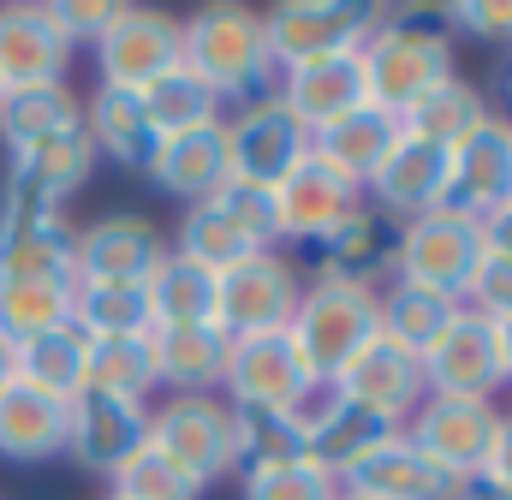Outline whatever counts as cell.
<instances>
[{
  "label": "cell",
  "instance_id": "obj_8",
  "mask_svg": "<svg viewBox=\"0 0 512 500\" xmlns=\"http://www.w3.org/2000/svg\"><path fill=\"white\" fill-rule=\"evenodd\" d=\"M483 250L489 245H483V227H477V221H459V215L435 209V215H417V221L399 227L393 274H399L405 286H423V292H441V298L465 304Z\"/></svg>",
  "mask_w": 512,
  "mask_h": 500
},
{
  "label": "cell",
  "instance_id": "obj_39",
  "mask_svg": "<svg viewBox=\"0 0 512 500\" xmlns=\"http://www.w3.org/2000/svg\"><path fill=\"white\" fill-rule=\"evenodd\" d=\"M72 328H78L84 340L149 334V304H143V286H72Z\"/></svg>",
  "mask_w": 512,
  "mask_h": 500
},
{
  "label": "cell",
  "instance_id": "obj_38",
  "mask_svg": "<svg viewBox=\"0 0 512 500\" xmlns=\"http://www.w3.org/2000/svg\"><path fill=\"white\" fill-rule=\"evenodd\" d=\"M90 387L102 393H120V399H149L161 387L155 370V346L149 334H120V340H90Z\"/></svg>",
  "mask_w": 512,
  "mask_h": 500
},
{
  "label": "cell",
  "instance_id": "obj_49",
  "mask_svg": "<svg viewBox=\"0 0 512 500\" xmlns=\"http://www.w3.org/2000/svg\"><path fill=\"white\" fill-rule=\"evenodd\" d=\"M489 334H495V358H501V381H512V316H495V322H489Z\"/></svg>",
  "mask_w": 512,
  "mask_h": 500
},
{
  "label": "cell",
  "instance_id": "obj_13",
  "mask_svg": "<svg viewBox=\"0 0 512 500\" xmlns=\"http://www.w3.org/2000/svg\"><path fill=\"white\" fill-rule=\"evenodd\" d=\"M310 381L316 375L304 370V358H298V346L286 334H256V340L227 346L221 387H227L233 411H292Z\"/></svg>",
  "mask_w": 512,
  "mask_h": 500
},
{
  "label": "cell",
  "instance_id": "obj_12",
  "mask_svg": "<svg viewBox=\"0 0 512 500\" xmlns=\"http://www.w3.org/2000/svg\"><path fill=\"white\" fill-rule=\"evenodd\" d=\"M501 203H512V125L489 114L459 149H447V191H441V209L483 227Z\"/></svg>",
  "mask_w": 512,
  "mask_h": 500
},
{
  "label": "cell",
  "instance_id": "obj_1",
  "mask_svg": "<svg viewBox=\"0 0 512 500\" xmlns=\"http://www.w3.org/2000/svg\"><path fill=\"white\" fill-rule=\"evenodd\" d=\"M179 60L221 96V102H262L274 96V54H268V36H262V12L251 6H203L179 24Z\"/></svg>",
  "mask_w": 512,
  "mask_h": 500
},
{
  "label": "cell",
  "instance_id": "obj_32",
  "mask_svg": "<svg viewBox=\"0 0 512 500\" xmlns=\"http://www.w3.org/2000/svg\"><path fill=\"white\" fill-rule=\"evenodd\" d=\"M376 304H382V340H393L411 358H423L459 322V310H465V304H453L441 292H423V286H405V280H393L387 292H376Z\"/></svg>",
  "mask_w": 512,
  "mask_h": 500
},
{
  "label": "cell",
  "instance_id": "obj_47",
  "mask_svg": "<svg viewBox=\"0 0 512 500\" xmlns=\"http://www.w3.org/2000/svg\"><path fill=\"white\" fill-rule=\"evenodd\" d=\"M453 500H512V489H507V483H495L489 471H471V477H459Z\"/></svg>",
  "mask_w": 512,
  "mask_h": 500
},
{
  "label": "cell",
  "instance_id": "obj_2",
  "mask_svg": "<svg viewBox=\"0 0 512 500\" xmlns=\"http://www.w3.org/2000/svg\"><path fill=\"white\" fill-rule=\"evenodd\" d=\"M376 334H382L376 286H340V280L304 286L298 292V310L286 322V340L298 346L304 370L316 375V381H334Z\"/></svg>",
  "mask_w": 512,
  "mask_h": 500
},
{
  "label": "cell",
  "instance_id": "obj_24",
  "mask_svg": "<svg viewBox=\"0 0 512 500\" xmlns=\"http://www.w3.org/2000/svg\"><path fill=\"white\" fill-rule=\"evenodd\" d=\"M274 96L304 131H322L340 114H352L364 102V72L358 54H334V60H310V66H286L274 78Z\"/></svg>",
  "mask_w": 512,
  "mask_h": 500
},
{
  "label": "cell",
  "instance_id": "obj_16",
  "mask_svg": "<svg viewBox=\"0 0 512 500\" xmlns=\"http://www.w3.org/2000/svg\"><path fill=\"white\" fill-rule=\"evenodd\" d=\"M268 197H274V227H280V239H292V245H316L322 233H334V227L364 203V191H358L346 173H334L328 161H316V155H304Z\"/></svg>",
  "mask_w": 512,
  "mask_h": 500
},
{
  "label": "cell",
  "instance_id": "obj_31",
  "mask_svg": "<svg viewBox=\"0 0 512 500\" xmlns=\"http://www.w3.org/2000/svg\"><path fill=\"white\" fill-rule=\"evenodd\" d=\"M90 173H96V143H90L84 125H72L60 137H42V143H30V149L12 155V179L30 185V191H42V197H60V203H72Z\"/></svg>",
  "mask_w": 512,
  "mask_h": 500
},
{
  "label": "cell",
  "instance_id": "obj_48",
  "mask_svg": "<svg viewBox=\"0 0 512 500\" xmlns=\"http://www.w3.org/2000/svg\"><path fill=\"white\" fill-rule=\"evenodd\" d=\"M483 245H489V250H507V256H512V203H501V209L483 221Z\"/></svg>",
  "mask_w": 512,
  "mask_h": 500
},
{
  "label": "cell",
  "instance_id": "obj_45",
  "mask_svg": "<svg viewBox=\"0 0 512 500\" xmlns=\"http://www.w3.org/2000/svg\"><path fill=\"white\" fill-rule=\"evenodd\" d=\"M453 30H471L477 42H512V0H459L447 6Z\"/></svg>",
  "mask_w": 512,
  "mask_h": 500
},
{
  "label": "cell",
  "instance_id": "obj_18",
  "mask_svg": "<svg viewBox=\"0 0 512 500\" xmlns=\"http://www.w3.org/2000/svg\"><path fill=\"white\" fill-rule=\"evenodd\" d=\"M161 239L143 215H102L72 239V286H143Z\"/></svg>",
  "mask_w": 512,
  "mask_h": 500
},
{
  "label": "cell",
  "instance_id": "obj_51",
  "mask_svg": "<svg viewBox=\"0 0 512 500\" xmlns=\"http://www.w3.org/2000/svg\"><path fill=\"white\" fill-rule=\"evenodd\" d=\"M501 96H507V108H512V54H507V66H501Z\"/></svg>",
  "mask_w": 512,
  "mask_h": 500
},
{
  "label": "cell",
  "instance_id": "obj_5",
  "mask_svg": "<svg viewBox=\"0 0 512 500\" xmlns=\"http://www.w3.org/2000/svg\"><path fill=\"white\" fill-rule=\"evenodd\" d=\"M72 239L60 197H42L18 179H6L0 197V280H72Z\"/></svg>",
  "mask_w": 512,
  "mask_h": 500
},
{
  "label": "cell",
  "instance_id": "obj_21",
  "mask_svg": "<svg viewBox=\"0 0 512 500\" xmlns=\"http://www.w3.org/2000/svg\"><path fill=\"white\" fill-rule=\"evenodd\" d=\"M459 477L447 465H435L423 447H411L405 435H387L370 459H358L340 477V495L352 500H453Z\"/></svg>",
  "mask_w": 512,
  "mask_h": 500
},
{
  "label": "cell",
  "instance_id": "obj_27",
  "mask_svg": "<svg viewBox=\"0 0 512 500\" xmlns=\"http://www.w3.org/2000/svg\"><path fill=\"white\" fill-rule=\"evenodd\" d=\"M399 143V120L382 114V108H370V102H358L352 114H340L334 125H322V131H310V155L316 161H328L334 173H346L358 191L370 185V173L387 161V149Z\"/></svg>",
  "mask_w": 512,
  "mask_h": 500
},
{
  "label": "cell",
  "instance_id": "obj_14",
  "mask_svg": "<svg viewBox=\"0 0 512 500\" xmlns=\"http://www.w3.org/2000/svg\"><path fill=\"white\" fill-rule=\"evenodd\" d=\"M143 441H149V405H137V399L84 387L66 405V453L102 477H114Z\"/></svg>",
  "mask_w": 512,
  "mask_h": 500
},
{
  "label": "cell",
  "instance_id": "obj_6",
  "mask_svg": "<svg viewBox=\"0 0 512 500\" xmlns=\"http://www.w3.org/2000/svg\"><path fill=\"white\" fill-rule=\"evenodd\" d=\"M149 441L203 489L227 471H239V429L233 405L215 393H173L161 411H149Z\"/></svg>",
  "mask_w": 512,
  "mask_h": 500
},
{
  "label": "cell",
  "instance_id": "obj_42",
  "mask_svg": "<svg viewBox=\"0 0 512 500\" xmlns=\"http://www.w3.org/2000/svg\"><path fill=\"white\" fill-rule=\"evenodd\" d=\"M245 500H340V483L310 459H292V465L245 471Z\"/></svg>",
  "mask_w": 512,
  "mask_h": 500
},
{
  "label": "cell",
  "instance_id": "obj_43",
  "mask_svg": "<svg viewBox=\"0 0 512 500\" xmlns=\"http://www.w3.org/2000/svg\"><path fill=\"white\" fill-rule=\"evenodd\" d=\"M42 18L66 42H102V30L120 18V0H42Z\"/></svg>",
  "mask_w": 512,
  "mask_h": 500
},
{
  "label": "cell",
  "instance_id": "obj_10",
  "mask_svg": "<svg viewBox=\"0 0 512 500\" xmlns=\"http://www.w3.org/2000/svg\"><path fill=\"white\" fill-rule=\"evenodd\" d=\"M495 429H501V411L495 399H453V393H423V405L405 417V441L423 447L435 465H447L453 477H471L489 465V447H495Z\"/></svg>",
  "mask_w": 512,
  "mask_h": 500
},
{
  "label": "cell",
  "instance_id": "obj_52",
  "mask_svg": "<svg viewBox=\"0 0 512 500\" xmlns=\"http://www.w3.org/2000/svg\"><path fill=\"white\" fill-rule=\"evenodd\" d=\"M340 500H352V495H340Z\"/></svg>",
  "mask_w": 512,
  "mask_h": 500
},
{
  "label": "cell",
  "instance_id": "obj_33",
  "mask_svg": "<svg viewBox=\"0 0 512 500\" xmlns=\"http://www.w3.org/2000/svg\"><path fill=\"white\" fill-rule=\"evenodd\" d=\"M143 96V114H149V125L161 131V143L167 137H185V131H203V125H221V96L179 60L173 72H161L149 90H137Z\"/></svg>",
  "mask_w": 512,
  "mask_h": 500
},
{
  "label": "cell",
  "instance_id": "obj_4",
  "mask_svg": "<svg viewBox=\"0 0 512 500\" xmlns=\"http://www.w3.org/2000/svg\"><path fill=\"white\" fill-rule=\"evenodd\" d=\"M358 72H364V102L393 114V120H405L435 84L453 78V42L399 30V24H387V12H382L370 42L358 48Z\"/></svg>",
  "mask_w": 512,
  "mask_h": 500
},
{
  "label": "cell",
  "instance_id": "obj_23",
  "mask_svg": "<svg viewBox=\"0 0 512 500\" xmlns=\"http://www.w3.org/2000/svg\"><path fill=\"white\" fill-rule=\"evenodd\" d=\"M72 42L42 18L36 6H0V90H30V84H66Z\"/></svg>",
  "mask_w": 512,
  "mask_h": 500
},
{
  "label": "cell",
  "instance_id": "obj_35",
  "mask_svg": "<svg viewBox=\"0 0 512 500\" xmlns=\"http://www.w3.org/2000/svg\"><path fill=\"white\" fill-rule=\"evenodd\" d=\"M54 328H72V280H0V334L12 346Z\"/></svg>",
  "mask_w": 512,
  "mask_h": 500
},
{
  "label": "cell",
  "instance_id": "obj_46",
  "mask_svg": "<svg viewBox=\"0 0 512 500\" xmlns=\"http://www.w3.org/2000/svg\"><path fill=\"white\" fill-rule=\"evenodd\" d=\"M495 483H507L512 489V417H501V429H495V447H489V465H483Z\"/></svg>",
  "mask_w": 512,
  "mask_h": 500
},
{
  "label": "cell",
  "instance_id": "obj_34",
  "mask_svg": "<svg viewBox=\"0 0 512 500\" xmlns=\"http://www.w3.org/2000/svg\"><path fill=\"white\" fill-rule=\"evenodd\" d=\"M72 125H84V108H78V96L66 84H30V90L0 96V137H6L12 155L42 143V137H60Z\"/></svg>",
  "mask_w": 512,
  "mask_h": 500
},
{
  "label": "cell",
  "instance_id": "obj_50",
  "mask_svg": "<svg viewBox=\"0 0 512 500\" xmlns=\"http://www.w3.org/2000/svg\"><path fill=\"white\" fill-rule=\"evenodd\" d=\"M12 381H18V346H12V340L0 334V393H6Z\"/></svg>",
  "mask_w": 512,
  "mask_h": 500
},
{
  "label": "cell",
  "instance_id": "obj_22",
  "mask_svg": "<svg viewBox=\"0 0 512 500\" xmlns=\"http://www.w3.org/2000/svg\"><path fill=\"white\" fill-rule=\"evenodd\" d=\"M364 191L376 197V209H382L387 221H399V227L417 221V215H435L441 191H447V149H435V143H423V137H411L399 125V143L387 149V161L370 173Z\"/></svg>",
  "mask_w": 512,
  "mask_h": 500
},
{
  "label": "cell",
  "instance_id": "obj_26",
  "mask_svg": "<svg viewBox=\"0 0 512 500\" xmlns=\"http://www.w3.org/2000/svg\"><path fill=\"white\" fill-rule=\"evenodd\" d=\"M66 453V399L30 387V381H12L0 393V459H18V465H42Z\"/></svg>",
  "mask_w": 512,
  "mask_h": 500
},
{
  "label": "cell",
  "instance_id": "obj_53",
  "mask_svg": "<svg viewBox=\"0 0 512 500\" xmlns=\"http://www.w3.org/2000/svg\"><path fill=\"white\" fill-rule=\"evenodd\" d=\"M0 96H6V90H0Z\"/></svg>",
  "mask_w": 512,
  "mask_h": 500
},
{
  "label": "cell",
  "instance_id": "obj_41",
  "mask_svg": "<svg viewBox=\"0 0 512 500\" xmlns=\"http://www.w3.org/2000/svg\"><path fill=\"white\" fill-rule=\"evenodd\" d=\"M233 429H239V471L304 459V429L286 411H233Z\"/></svg>",
  "mask_w": 512,
  "mask_h": 500
},
{
  "label": "cell",
  "instance_id": "obj_3",
  "mask_svg": "<svg viewBox=\"0 0 512 500\" xmlns=\"http://www.w3.org/2000/svg\"><path fill=\"white\" fill-rule=\"evenodd\" d=\"M280 227H274V197L262 185L227 179L215 197L191 203L179 221V256L203 262L209 274H227L233 262H245L256 250H274Z\"/></svg>",
  "mask_w": 512,
  "mask_h": 500
},
{
  "label": "cell",
  "instance_id": "obj_30",
  "mask_svg": "<svg viewBox=\"0 0 512 500\" xmlns=\"http://www.w3.org/2000/svg\"><path fill=\"white\" fill-rule=\"evenodd\" d=\"M149 179H155L161 191H173V197H191V203L215 197V191L233 179V167H227V131H221V125H203V131L167 137Z\"/></svg>",
  "mask_w": 512,
  "mask_h": 500
},
{
  "label": "cell",
  "instance_id": "obj_54",
  "mask_svg": "<svg viewBox=\"0 0 512 500\" xmlns=\"http://www.w3.org/2000/svg\"><path fill=\"white\" fill-rule=\"evenodd\" d=\"M108 500H114V495H108Z\"/></svg>",
  "mask_w": 512,
  "mask_h": 500
},
{
  "label": "cell",
  "instance_id": "obj_36",
  "mask_svg": "<svg viewBox=\"0 0 512 500\" xmlns=\"http://www.w3.org/2000/svg\"><path fill=\"white\" fill-rule=\"evenodd\" d=\"M18 381H30V387H42V393L72 405L90 387V340L78 328H54V334L18 346Z\"/></svg>",
  "mask_w": 512,
  "mask_h": 500
},
{
  "label": "cell",
  "instance_id": "obj_44",
  "mask_svg": "<svg viewBox=\"0 0 512 500\" xmlns=\"http://www.w3.org/2000/svg\"><path fill=\"white\" fill-rule=\"evenodd\" d=\"M471 310L477 316H512V256L507 250H483V262H477V274H471Z\"/></svg>",
  "mask_w": 512,
  "mask_h": 500
},
{
  "label": "cell",
  "instance_id": "obj_11",
  "mask_svg": "<svg viewBox=\"0 0 512 500\" xmlns=\"http://www.w3.org/2000/svg\"><path fill=\"white\" fill-rule=\"evenodd\" d=\"M221 131H227V167H233V179L262 185V191H274L310 155V131L280 108V96L245 102L233 120H221Z\"/></svg>",
  "mask_w": 512,
  "mask_h": 500
},
{
  "label": "cell",
  "instance_id": "obj_19",
  "mask_svg": "<svg viewBox=\"0 0 512 500\" xmlns=\"http://www.w3.org/2000/svg\"><path fill=\"white\" fill-rule=\"evenodd\" d=\"M393 256H399V221H387L376 203H358L334 233L310 245L316 280H340V286H376L382 274H393Z\"/></svg>",
  "mask_w": 512,
  "mask_h": 500
},
{
  "label": "cell",
  "instance_id": "obj_15",
  "mask_svg": "<svg viewBox=\"0 0 512 500\" xmlns=\"http://www.w3.org/2000/svg\"><path fill=\"white\" fill-rule=\"evenodd\" d=\"M102 84L114 90H149L161 72L179 66V18L149 12V6H120V18L96 42Z\"/></svg>",
  "mask_w": 512,
  "mask_h": 500
},
{
  "label": "cell",
  "instance_id": "obj_29",
  "mask_svg": "<svg viewBox=\"0 0 512 500\" xmlns=\"http://www.w3.org/2000/svg\"><path fill=\"white\" fill-rule=\"evenodd\" d=\"M149 346H155V370L173 393H215L233 340L215 322H197V328H149Z\"/></svg>",
  "mask_w": 512,
  "mask_h": 500
},
{
  "label": "cell",
  "instance_id": "obj_28",
  "mask_svg": "<svg viewBox=\"0 0 512 500\" xmlns=\"http://www.w3.org/2000/svg\"><path fill=\"white\" fill-rule=\"evenodd\" d=\"M143 304H149V328H197L215 322V274L179 250H161L155 268L143 274Z\"/></svg>",
  "mask_w": 512,
  "mask_h": 500
},
{
  "label": "cell",
  "instance_id": "obj_9",
  "mask_svg": "<svg viewBox=\"0 0 512 500\" xmlns=\"http://www.w3.org/2000/svg\"><path fill=\"white\" fill-rule=\"evenodd\" d=\"M298 268L274 250H256L245 262H233L227 274H215V328L227 340H256V334H286L292 310H298Z\"/></svg>",
  "mask_w": 512,
  "mask_h": 500
},
{
  "label": "cell",
  "instance_id": "obj_7",
  "mask_svg": "<svg viewBox=\"0 0 512 500\" xmlns=\"http://www.w3.org/2000/svg\"><path fill=\"white\" fill-rule=\"evenodd\" d=\"M382 6H352V0H286L262 12V36L274 66H310V60H334V54H358L376 30Z\"/></svg>",
  "mask_w": 512,
  "mask_h": 500
},
{
  "label": "cell",
  "instance_id": "obj_25",
  "mask_svg": "<svg viewBox=\"0 0 512 500\" xmlns=\"http://www.w3.org/2000/svg\"><path fill=\"white\" fill-rule=\"evenodd\" d=\"M84 131H90V143H96V161L108 155V161L126 167V173H155V161H161V131L149 125L137 90L102 84L96 102L84 108Z\"/></svg>",
  "mask_w": 512,
  "mask_h": 500
},
{
  "label": "cell",
  "instance_id": "obj_17",
  "mask_svg": "<svg viewBox=\"0 0 512 500\" xmlns=\"http://www.w3.org/2000/svg\"><path fill=\"white\" fill-rule=\"evenodd\" d=\"M334 387H340V399L346 405H358V411H370V417H382L393 429H405V417L423 405V364L411 358V352H399L393 340H370L346 370L334 375Z\"/></svg>",
  "mask_w": 512,
  "mask_h": 500
},
{
  "label": "cell",
  "instance_id": "obj_20",
  "mask_svg": "<svg viewBox=\"0 0 512 500\" xmlns=\"http://www.w3.org/2000/svg\"><path fill=\"white\" fill-rule=\"evenodd\" d=\"M429 393H453V399H495L501 387V358H495V334L489 316L459 310V322L417 358Z\"/></svg>",
  "mask_w": 512,
  "mask_h": 500
},
{
  "label": "cell",
  "instance_id": "obj_40",
  "mask_svg": "<svg viewBox=\"0 0 512 500\" xmlns=\"http://www.w3.org/2000/svg\"><path fill=\"white\" fill-rule=\"evenodd\" d=\"M108 483H114V500H197V495H203V483H197V477H185V471L155 447V441H143L126 465L108 477Z\"/></svg>",
  "mask_w": 512,
  "mask_h": 500
},
{
  "label": "cell",
  "instance_id": "obj_37",
  "mask_svg": "<svg viewBox=\"0 0 512 500\" xmlns=\"http://www.w3.org/2000/svg\"><path fill=\"white\" fill-rule=\"evenodd\" d=\"M483 120H489V102H483L459 72H453L447 84H435V90H429V96H423V102H417L399 125H405L411 137L435 143V149H459V143H465Z\"/></svg>",
  "mask_w": 512,
  "mask_h": 500
}]
</instances>
